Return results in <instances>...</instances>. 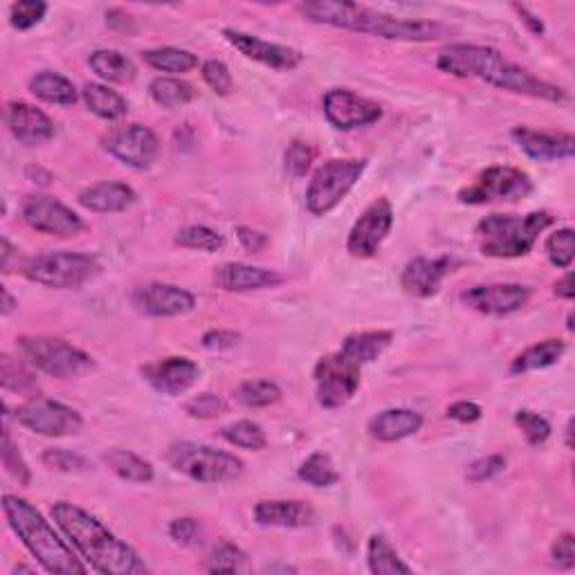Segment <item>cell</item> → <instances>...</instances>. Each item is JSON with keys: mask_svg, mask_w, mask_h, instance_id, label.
Instances as JSON below:
<instances>
[{"mask_svg": "<svg viewBox=\"0 0 575 575\" xmlns=\"http://www.w3.org/2000/svg\"><path fill=\"white\" fill-rule=\"evenodd\" d=\"M88 63L95 70V75L108 81V84H131L138 77L135 63L117 50H95L90 54Z\"/></svg>", "mask_w": 575, "mask_h": 575, "instance_id": "obj_32", "label": "cell"}, {"mask_svg": "<svg viewBox=\"0 0 575 575\" xmlns=\"http://www.w3.org/2000/svg\"><path fill=\"white\" fill-rule=\"evenodd\" d=\"M297 477L313 488H331L340 481V472L326 452H313L299 465Z\"/></svg>", "mask_w": 575, "mask_h": 575, "instance_id": "obj_37", "label": "cell"}, {"mask_svg": "<svg viewBox=\"0 0 575 575\" xmlns=\"http://www.w3.org/2000/svg\"><path fill=\"white\" fill-rule=\"evenodd\" d=\"M436 68L445 75L461 79H479L508 93L544 99V102L562 104L567 102V90L537 79L517 63L508 61L504 54L488 45L454 43L445 48L436 59Z\"/></svg>", "mask_w": 575, "mask_h": 575, "instance_id": "obj_1", "label": "cell"}, {"mask_svg": "<svg viewBox=\"0 0 575 575\" xmlns=\"http://www.w3.org/2000/svg\"><path fill=\"white\" fill-rule=\"evenodd\" d=\"M223 36L234 50H239L243 54V57L257 61L261 63V66H268L272 70L288 72V70H295L299 63L304 61V54L295 48L270 43L266 39H259V36H254V34L232 30V27H225Z\"/></svg>", "mask_w": 575, "mask_h": 575, "instance_id": "obj_18", "label": "cell"}, {"mask_svg": "<svg viewBox=\"0 0 575 575\" xmlns=\"http://www.w3.org/2000/svg\"><path fill=\"white\" fill-rule=\"evenodd\" d=\"M81 99L88 111L104 122H120L129 113V102L117 90L104 84H86L81 90Z\"/></svg>", "mask_w": 575, "mask_h": 575, "instance_id": "obj_31", "label": "cell"}, {"mask_svg": "<svg viewBox=\"0 0 575 575\" xmlns=\"http://www.w3.org/2000/svg\"><path fill=\"white\" fill-rule=\"evenodd\" d=\"M48 14V3L43 0H21L9 7V25L18 32H27L39 25Z\"/></svg>", "mask_w": 575, "mask_h": 575, "instance_id": "obj_43", "label": "cell"}, {"mask_svg": "<svg viewBox=\"0 0 575 575\" xmlns=\"http://www.w3.org/2000/svg\"><path fill=\"white\" fill-rule=\"evenodd\" d=\"M245 555L239 546L232 544V542H221L212 551V555L207 558L205 564V571L209 573H236L241 571V567L245 564Z\"/></svg>", "mask_w": 575, "mask_h": 575, "instance_id": "obj_44", "label": "cell"}, {"mask_svg": "<svg viewBox=\"0 0 575 575\" xmlns=\"http://www.w3.org/2000/svg\"><path fill=\"white\" fill-rule=\"evenodd\" d=\"M553 292H555V297H560L564 301H573L575 290H573V275H571V272H567V275H564L562 279L555 281Z\"/></svg>", "mask_w": 575, "mask_h": 575, "instance_id": "obj_58", "label": "cell"}, {"mask_svg": "<svg viewBox=\"0 0 575 575\" xmlns=\"http://www.w3.org/2000/svg\"><path fill=\"white\" fill-rule=\"evenodd\" d=\"M367 160H328L315 171L306 189V209L313 216H326L358 185Z\"/></svg>", "mask_w": 575, "mask_h": 575, "instance_id": "obj_9", "label": "cell"}, {"mask_svg": "<svg viewBox=\"0 0 575 575\" xmlns=\"http://www.w3.org/2000/svg\"><path fill=\"white\" fill-rule=\"evenodd\" d=\"M567 328H569V331H573V315L567 317Z\"/></svg>", "mask_w": 575, "mask_h": 575, "instance_id": "obj_64", "label": "cell"}, {"mask_svg": "<svg viewBox=\"0 0 575 575\" xmlns=\"http://www.w3.org/2000/svg\"><path fill=\"white\" fill-rule=\"evenodd\" d=\"M221 436L227 443L234 447H243V450L259 452L268 445V436L263 432V427L254 421H236L225 425L221 430Z\"/></svg>", "mask_w": 575, "mask_h": 575, "instance_id": "obj_40", "label": "cell"}, {"mask_svg": "<svg viewBox=\"0 0 575 575\" xmlns=\"http://www.w3.org/2000/svg\"><path fill=\"white\" fill-rule=\"evenodd\" d=\"M555 223L549 212H531L526 216L517 214H490L481 218L477 236L481 252L492 259H517L526 257Z\"/></svg>", "mask_w": 575, "mask_h": 575, "instance_id": "obj_5", "label": "cell"}, {"mask_svg": "<svg viewBox=\"0 0 575 575\" xmlns=\"http://www.w3.org/2000/svg\"><path fill=\"white\" fill-rule=\"evenodd\" d=\"M214 284L225 292H252L277 288L284 284V277L277 270L248 266V263H223L214 272Z\"/></svg>", "mask_w": 575, "mask_h": 575, "instance_id": "obj_25", "label": "cell"}, {"mask_svg": "<svg viewBox=\"0 0 575 575\" xmlns=\"http://www.w3.org/2000/svg\"><path fill=\"white\" fill-rule=\"evenodd\" d=\"M200 72H203L205 84H207L209 88H212L218 97L232 95L234 79H232V75H230V68H227L223 61L209 59V61L203 63V68H200Z\"/></svg>", "mask_w": 575, "mask_h": 575, "instance_id": "obj_48", "label": "cell"}, {"mask_svg": "<svg viewBox=\"0 0 575 575\" xmlns=\"http://www.w3.org/2000/svg\"><path fill=\"white\" fill-rule=\"evenodd\" d=\"M52 517L61 533L70 540L72 549L77 551L79 558L86 560L93 571L102 575L149 573L140 553L120 540L113 531H108L104 522H99L88 510L70 504V501H57L52 506Z\"/></svg>", "mask_w": 575, "mask_h": 575, "instance_id": "obj_2", "label": "cell"}, {"mask_svg": "<svg viewBox=\"0 0 575 575\" xmlns=\"http://www.w3.org/2000/svg\"><path fill=\"white\" fill-rule=\"evenodd\" d=\"M531 288L519 284H488L461 292V301L481 315L504 317L519 313L531 301Z\"/></svg>", "mask_w": 575, "mask_h": 575, "instance_id": "obj_17", "label": "cell"}, {"mask_svg": "<svg viewBox=\"0 0 575 575\" xmlns=\"http://www.w3.org/2000/svg\"><path fill=\"white\" fill-rule=\"evenodd\" d=\"M515 425L522 430L526 443L533 447H540L551 436V423L544 416L531 412V409H519L515 414Z\"/></svg>", "mask_w": 575, "mask_h": 575, "instance_id": "obj_45", "label": "cell"}, {"mask_svg": "<svg viewBox=\"0 0 575 575\" xmlns=\"http://www.w3.org/2000/svg\"><path fill=\"white\" fill-rule=\"evenodd\" d=\"M360 369L362 367L346 360L340 351L324 355V358L315 364L313 373L317 403L324 409H337L349 403L355 396V391L360 389Z\"/></svg>", "mask_w": 575, "mask_h": 575, "instance_id": "obj_11", "label": "cell"}, {"mask_svg": "<svg viewBox=\"0 0 575 575\" xmlns=\"http://www.w3.org/2000/svg\"><path fill=\"white\" fill-rule=\"evenodd\" d=\"M102 461L108 465V470L115 472L117 477L124 479V481L151 483L155 477L153 465L149 461L142 459V456L135 454V452L120 450V447L104 452Z\"/></svg>", "mask_w": 575, "mask_h": 575, "instance_id": "obj_33", "label": "cell"}, {"mask_svg": "<svg viewBox=\"0 0 575 575\" xmlns=\"http://www.w3.org/2000/svg\"><path fill=\"white\" fill-rule=\"evenodd\" d=\"M564 353H567V342L555 340V337L537 342L533 346H528L526 351L519 353L517 358L510 362V373H513V376H524V373L531 371L549 369L562 360Z\"/></svg>", "mask_w": 575, "mask_h": 575, "instance_id": "obj_30", "label": "cell"}, {"mask_svg": "<svg viewBox=\"0 0 575 575\" xmlns=\"http://www.w3.org/2000/svg\"><path fill=\"white\" fill-rule=\"evenodd\" d=\"M16 573H34V569H30V567H25V564H18V567H14L12 575H16Z\"/></svg>", "mask_w": 575, "mask_h": 575, "instance_id": "obj_63", "label": "cell"}, {"mask_svg": "<svg viewBox=\"0 0 575 575\" xmlns=\"http://www.w3.org/2000/svg\"><path fill=\"white\" fill-rule=\"evenodd\" d=\"M142 376L158 394L182 396L198 382L200 367L185 355H173V358L146 364L142 367Z\"/></svg>", "mask_w": 575, "mask_h": 575, "instance_id": "obj_20", "label": "cell"}, {"mask_svg": "<svg viewBox=\"0 0 575 575\" xmlns=\"http://www.w3.org/2000/svg\"><path fill=\"white\" fill-rule=\"evenodd\" d=\"M454 268V261L447 257L438 259H425L418 257L409 261L403 275H400V286L407 292L409 297L416 299H430L438 290H441L445 277L450 275Z\"/></svg>", "mask_w": 575, "mask_h": 575, "instance_id": "obj_22", "label": "cell"}, {"mask_svg": "<svg viewBox=\"0 0 575 575\" xmlns=\"http://www.w3.org/2000/svg\"><path fill=\"white\" fill-rule=\"evenodd\" d=\"M573 423H575L573 418H569V423H567V447L569 450L573 447Z\"/></svg>", "mask_w": 575, "mask_h": 575, "instance_id": "obj_62", "label": "cell"}, {"mask_svg": "<svg viewBox=\"0 0 575 575\" xmlns=\"http://www.w3.org/2000/svg\"><path fill=\"white\" fill-rule=\"evenodd\" d=\"M3 513L18 540L25 544L45 573L81 575L88 567L81 564L77 553L61 540L52 524L36 510L30 501L16 495L3 497Z\"/></svg>", "mask_w": 575, "mask_h": 575, "instance_id": "obj_4", "label": "cell"}, {"mask_svg": "<svg viewBox=\"0 0 575 575\" xmlns=\"http://www.w3.org/2000/svg\"><path fill=\"white\" fill-rule=\"evenodd\" d=\"M79 205L95 214H120L126 212L131 205H135L138 194L126 182L117 180H104L95 182V185L79 191Z\"/></svg>", "mask_w": 575, "mask_h": 575, "instance_id": "obj_26", "label": "cell"}, {"mask_svg": "<svg viewBox=\"0 0 575 575\" xmlns=\"http://www.w3.org/2000/svg\"><path fill=\"white\" fill-rule=\"evenodd\" d=\"M149 95L162 108H180L196 97V90L187 81L176 77H155L149 84Z\"/></svg>", "mask_w": 575, "mask_h": 575, "instance_id": "obj_36", "label": "cell"}, {"mask_svg": "<svg viewBox=\"0 0 575 575\" xmlns=\"http://www.w3.org/2000/svg\"><path fill=\"white\" fill-rule=\"evenodd\" d=\"M423 423V416L414 412V409L394 407L373 416L367 425V432L380 443H396L421 432Z\"/></svg>", "mask_w": 575, "mask_h": 575, "instance_id": "obj_27", "label": "cell"}, {"mask_svg": "<svg viewBox=\"0 0 575 575\" xmlns=\"http://www.w3.org/2000/svg\"><path fill=\"white\" fill-rule=\"evenodd\" d=\"M324 115L337 131H355L376 124L382 117V108L353 90L333 88L324 95Z\"/></svg>", "mask_w": 575, "mask_h": 575, "instance_id": "obj_16", "label": "cell"}, {"mask_svg": "<svg viewBox=\"0 0 575 575\" xmlns=\"http://www.w3.org/2000/svg\"><path fill=\"white\" fill-rule=\"evenodd\" d=\"M0 452H3L5 470L12 474V477L21 483V486H30L32 483L30 468H27L23 454H21V450H18V445L12 441V434H9L7 427L3 430V450Z\"/></svg>", "mask_w": 575, "mask_h": 575, "instance_id": "obj_46", "label": "cell"}, {"mask_svg": "<svg viewBox=\"0 0 575 575\" xmlns=\"http://www.w3.org/2000/svg\"><path fill=\"white\" fill-rule=\"evenodd\" d=\"M544 250H546V257H549V261L555 268L569 270L575 257V232L571 230V227L555 230L549 239H546Z\"/></svg>", "mask_w": 575, "mask_h": 575, "instance_id": "obj_42", "label": "cell"}, {"mask_svg": "<svg viewBox=\"0 0 575 575\" xmlns=\"http://www.w3.org/2000/svg\"><path fill=\"white\" fill-rule=\"evenodd\" d=\"M367 562L373 575H407L412 567L403 562L398 551L391 546L385 535H371L367 544Z\"/></svg>", "mask_w": 575, "mask_h": 575, "instance_id": "obj_34", "label": "cell"}, {"mask_svg": "<svg viewBox=\"0 0 575 575\" xmlns=\"http://www.w3.org/2000/svg\"><path fill=\"white\" fill-rule=\"evenodd\" d=\"M142 59L146 66L160 72H171V75H187L194 68H198V57L189 50L180 48H153L144 50Z\"/></svg>", "mask_w": 575, "mask_h": 575, "instance_id": "obj_35", "label": "cell"}, {"mask_svg": "<svg viewBox=\"0 0 575 575\" xmlns=\"http://www.w3.org/2000/svg\"><path fill=\"white\" fill-rule=\"evenodd\" d=\"M106 21H108V25L113 27V30L117 27V23H120V30H122V32H126V30L133 32L131 16L124 14L122 9H108V12H106Z\"/></svg>", "mask_w": 575, "mask_h": 575, "instance_id": "obj_59", "label": "cell"}, {"mask_svg": "<svg viewBox=\"0 0 575 575\" xmlns=\"http://www.w3.org/2000/svg\"><path fill=\"white\" fill-rule=\"evenodd\" d=\"M239 340H241L239 333L225 331V328H214V331H207L200 342H203V346L209 351H227Z\"/></svg>", "mask_w": 575, "mask_h": 575, "instance_id": "obj_55", "label": "cell"}, {"mask_svg": "<svg viewBox=\"0 0 575 575\" xmlns=\"http://www.w3.org/2000/svg\"><path fill=\"white\" fill-rule=\"evenodd\" d=\"M236 400L243 407L250 409H263L270 407L281 400V387L272 380H248L236 389Z\"/></svg>", "mask_w": 575, "mask_h": 575, "instance_id": "obj_38", "label": "cell"}, {"mask_svg": "<svg viewBox=\"0 0 575 575\" xmlns=\"http://www.w3.org/2000/svg\"><path fill=\"white\" fill-rule=\"evenodd\" d=\"M551 560L560 569L571 571L575 567V537L573 533H564L551 546Z\"/></svg>", "mask_w": 575, "mask_h": 575, "instance_id": "obj_53", "label": "cell"}, {"mask_svg": "<svg viewBox=\"0 0 575 575\" xmlns=\"http://www.w3.org/2000/svg\"><path fill=\"white\" fill-rule=\"evenodd\" d=\"M185 412L191 418H200V421H212V418H218L225 412V403L221 396L216 394H198L185 403Z\"/></svg>", "mask_w": 575, "mask_h": 575, "instance_id": "obj_50", "label": "cell"}, {"mask_svg": "<svg viewBox=\"0 0 575 575\" xmlns=\"http://www.w3.org/2000/svg\"><path fill=\"white\" fill-rule=\"evenodd\" d=\"M533 191V180L526 171L515 167H488L483 169L470 187L459 191L463 205H488L504 200H522Z\"/></svg>", "mask_w": 575, "mask_h": 575, "instance_id": "obj_10", "label": "cell"}, {"mask_svg": "<svg viewBox=\"0 0 575 575\" xmlns=\"http://www.w3.org/2000/svg\"><path fill=\"white\" fill-rule=\"evenodd\" d=\"M236 239H239L243 248L252 254L266 250L268 243H270L266 234L259 232V230H252V227H248V225L236 227Z\"/></svg>", "mask_w": 575, "mask_h": 575, "instance_id": "obj_56", "label": "cell"}, {"mask_svg": "<svg viewBox=\"0 0 575 575\" xmlns=\"http://www.w3.org/2000/svg\"><path fill=\"white\" fill-rule=\"evenodd\" d=\"M30 93L41 99L45 104L52 106H75L79 99V90L68 77L59 75V72H36L30 79Z\"/></svg>", "mask_w": 575, "mask_h": 575, "instance_id": "obj_29", "label": "cell"}, {"mask_svg": "<svg viewBox=\"0 0 575 575\" xmlns=\"http://www.w3.org/2000/svg\"><path fill=\"white\" fill-rule=\"evenodd\" d=\"M16 421L30 432L50 438L75 436L84 427V418H81L77 409L50 398L27 400V403L16 409Z\"/></svg>", "mask_w": 575, "mask_h": 575, "instance_id": "obj_12", "label": "cell"}, {"mask_svg": "<svg viewBox=\"0 0 575 575\" xmlns=\"http://www.w3.org/2000/svg\"><path fill=\"white\" fill-rule=\"evenodd\" d=\"M164 459H167L173 470L198 483L234 481L239 479L245 470L243 461L232 452L191 441L171 443Z\"/></svg>", "mask_w": 575, "mask_h": 575, "instance_id": "obj_6", "label": "cell"}, {"mask_svg": "<svg viewBox=\"0 0 575 575\" xmlns=\"http://www.w3.org/2000/svg\"><path fill=\"white\" fill-rule=\"evenodd\" d=\"M0 382H3L5 391H14V394H25V391H30L36 385L30 369L21 360L7 353H3V358H0Z\"/></svg>", "mask_w": 575, "mask_h": 575, "instance_id": "obj_41", "label": "cell"}, {"mask_svg": "<svg viewBox=\"0 0 575 575\" xmlns=\"http://www.w3.org/2000/svg\"><path fill=\"white\" fill-rule=\"evenodd\" d=\"M254 519L266 528H308L317 522V513L306 501L268 499L254 506Z\"/></svg>", "mask_w": 575, "mask_h": 575, "instance_id": "obj_24", "label": "cell"}, {"mask_svg": "<svg viewBox=\"0 0 575 575\" xmlns=\"http://www.w3.org/2000/svg\"><path fill=\"white\" fill-rule=\"evenodd\" d=\"M21 214L23 221L32 230L50 236H63V239L66 236H77L86 227L79 214L52 196H27L23 200Z\"/></svg>", "mask_w": 575, "mask_h": 575, "instance_id": "obj_15", "label": "cell"}, {"mask_svg": "<svg viewBox=\"0 0 575 575\" xmlns=\"http://www.w3.org/2000/svg\"><path fill=\"white\" fill-rule=\"evenodd\" d=\"M299 12L319 25L378 36L387 41L427 43L447 36V27L436 21H414V18L407 21V18L378 12L367 5L340 3V0H310V3L299 5Z\"/></svg>", "mask_w": 575, "mask_h": 575, "instance_id": "obj_3", "label": "cell"}, {"mask_svg": "<svg viewBox=\"0 0 575 575\" xmlns=\"http://www.w3.org/2000/svg\"><path fill=\"white\" fill-rule=\"evenodd\" d=\"M391 227H394V207L387 198H376L353 223L346 239V252L355 259L373 257L385 243Z\"/></svg>", "mask_w": 575, "mask_h": 575, "instance_id": "obj_13", "label": "cell"}, {"mask_svg": "<svg viewBox=\"0 0 575 575\" xmlns=\"http://www.w3.org/2000/svg\"><path fill=\"white\" fill-rule=\"evenodd\" d=\"M315 160V151H313V146L306 144V142H299L295 140L292 142L288 149H286V155H284V167H286V173L290 178H304L308 169H310V164H313Z\"/></svg>", "mask_w": 575, "mask_h": 575, "instance_id": "obj_47", "label": "cell"}, {"mask_svg": "<svg viewBox=\"0 0 575 575\" xmlns=\"http://www.w3.org/2000/svg\"><path fill=\"white\" fill-rule=\"evenodd\" d=\"M14 308H16L14 297L9 295L7 288H3V308H0V313H3V317H7V315H12Z\"/></svg>", "mask_w": 575, "mask_h": 575, "instance_id": "obj_60", "label": "cell"}, {"mask_svg": "<svg viewBox=\"0 0 575 575\" xmlns=\"http://www.w3.org/2000/svg\"><path fill=\"white\" fill-rule=\"evenodd\" d=\"M510 135H513L519 149L537 162H562L571 160L575 155V138L571 133H546L517 126Z\"/></svg>", "mask_w": 575, "mask_h": 575, "instance_id": "obj_21", "label": "cell"}, {"mask_svg": "<svg viewBox=\"0 0 575 575\" xmlns=\"http://www.w3.org/2000/svg\"><path fill=\"white\" fill-rule=\"evenodd\" d=\"M391 342H394V333L391 331H364L353 333L344 337L340 353L346 360H351L358 367L376 362L382 353H385Z\"/></svg>", "mask_w": 575, "mask_h": 575, "instance_id": "obj_28", "label": "cell"}, {"mask_svg": "<svg viewBox=\"0 0 575 575\" xmlns=\"http://www.w3.org/2000/svg\"><path fill=\"white\" fill-rule=\"evenodd\" d=\"M131 304L149 317H180L196 308V297L171 284H146L133 290Z\"/></svg>", "mask_w": 575, "mask_h": 575, "instance_id": "obj_19", "label": "cell"}, {"mask_svg": "<svg viewBox=\"0 0 575 575\" xmlns=\"http://www.w3.org/2000/svg\"><path fill=\"white\" fill-rule=\"evenodd\" d=\"M0 245H3V272H9V257H12V243L7 241V236H3V241H0Z\"/></svg>", "mask_w": 575, "mask_h": 575, "instance_id": "obj_61", "label": "cell"}, {"mask_svg": "<svg viewBox=\"0 0 575 575\" xmlns=\"http://www.w3.org/2000/svg\"><path fill=\"white\" fill-rule=\"evenodd\" d=\"M176 245L185 250H198V252H218L225 248V239L221 232L212 230L207 225H187L176 234Z\"/></svg>", "mask_w": 575, "mask_h": 575, "instance_id": "obj_39", "label": "cell"}, {"mask_svg": "<svg viewBox=\"0 0 575 575\" xmlns=\"http://www.w3.org/2000/svg\"><path fill=\"white\" fill-rule=\"evenodd\" d=\"M99 272L95 257L84 252H50L23 263L25 279L57 290H72L88 284Z\"/></svg>", "mask_w": 575, "mask_h": 575, "instance_id": "obj_8", "label": "cell"}, {"mask_svg": "<svg viewBox=\"0 0 575 575\" xmlns=\"http://www.w3.org/2000/svg\"><path fill=\"white\" fill-rule=\"evenodd\" d=\"M104 149L131 169H149L160 153V140L142 124L117 126L104 135Z\"/></svg>", "mask_w": 575, "mask_h": 575, "instance_id": "obj_14", "label": "cell"}, {"mask_svg": "<svg viewBox=\"0 0 575 575\" xmlns=\"http://www.w3.org/2000/svg\"><path fill=\"white\" fill-rule=\"evenodd\" d=\"M483 416V409L477 403H470V400H456L450 407H447V418H452L456 423L470 425L477 423Z\"/></svg>", "mask_w": 575, "mask_h": 575, "instance_id": "obj_54", "label": "cell"}, {"mask_svg": "<svg viewBox=\"0 0 575 575\" xmlns=\"http://www.w3.org/2000/svg\"><path fill=\"white\" fill-rule=\"evenodd\" d=\"M5 122L14 138L27 146L50 142L54 138V133H57L54 122L41 111V108L25 102L7 104Z\"/></svg>", "mask_w": 575, "mask_h": 575, "instance_id": "obj_23", "label": "cell"}, {"mask_svg": "<svg viewBox=\"0 0 575 575\" xmlns=\"http://www.w3.org/2000/svg\"><path fill=\"white\" fill-rule=\"evenodd\" d=\"M16 346L27 364H32L45 376L59 380L79 378L95 367V360L86 351L68 344L61 337L23 335L16 340Z\"/></svg>", "mask_w": 575, "mask_h": 575, "instance_id": "obj_7", "label": "cell"}, {"mask_svg": "<svg viewBox=\"0 0 575 575\" xmlns=\"http://www.w3.org/2000/svg\"><path fill=\"white\" fill-rule=\"evenodd\" d=\"M41 461L52 470L59 472H86L90 468V463L84 456L70 450H59V447H52V450H45Z\"/></svg>", "mask_w": 575, "mask_h": 575, "instance_id": "obj_49", "label": "cell"}, {"mask_svg": "<svg viewBox=\"0 0 575 575\" xmlns=\"http://www.w3.org/2000/svg\"><path fill=\"white\" fill-rule=\"evenodd\" d=\"M504 470H506V456L490 454V456H481V459L472 461L468 465L465 477H468L470 483H483V481L495 479L497 474H501Z\"/></svg>", "mask_w": 575, "mask_h": 575, "instance_id": "obj_51", "label": "cell"}, {"mask_svg": "<svg viewBox=\"0 0 575 575\" xmlns=\"http://www.w3.org/2000/svg\"><path fill=\"white\" fill-rule=\"evenodd\" d=\"M513 9L519 14V21H522L528 27V30H531L533 34H537V36L544 34V23L531 12V9L524 7V5H513Z\"/></svg>", "mask_w": 575, "mask_h": 575, "instance_id": "obj_57", "label": "cell"}, {"mask_svg": "<svg viewBox=\"0 0 575 575\" xmlns=\"http://www.w3.org/2000/svg\"><path fill=\"white\" fill-rule=\"evenodd\" d=\"M169 535L171 540L178 542L180 546H196L200 542V526L196 519L191 517L173 519L169 526Z\"/></svg>", "mask_w": 575, "mask_h": 575, "instance_id": "obj_52", "label": "cell"}]
</instances>
